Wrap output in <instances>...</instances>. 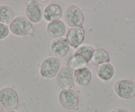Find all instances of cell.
Masks as SVG:
<instances>
[{
    "mask_svg": "<svg viewBox=\"0 0 135 112\" xmlns=\"http://www.w3.org/2000/svg\"><path fill=\"white\" fill-rule=\"evenodd\" d=\"M64 23L70 28H84L85 15L80 7L76 4H70L64 13Z\"/></svg>",
    "mask_w": 135,
    "mask_h": 112,
    "instance_id": "cell-1",
    "label": "cell"
},
{
    "mask_svg": "<svg viewBox=\"0 0 135 112\" xmlns=\"http://www.w3.org/2000/svg\"><path fill=\"white\" fill-rule=\"evenodd\" d=\"M9 29L13 35L17 37L32 35L35 32L33 25L25 16L15 17L9 25Z\"/></svg>",
    "mask_w": 135,
    "mask_h": 112,
    "instance_id": "cell-2",
    "label": "cell"
},
{
    "mask_svg": "<svg viewBox=\"0 0 135 112\" xmlns=\"http://www.w3.org/2000/svg\"><path fill=\"white\" fill-rule=\"evenodd\" d=\"M58 101L64 109L73 111L79 110L80 98L74 90H61L58 95Z\"/></svg>",
    "mask_w": 135,
    "mask_h": 112,
    "instance_id": "cell-3",
    "label": "cell"
},
{
    "mask_svg": "<svg viewBox=\"0 0 135 112\" xmlns=\"http://www.w3.org/2000/svg\"><path fill=\"white\" fill-rule=\"evenodd\" d=\"M113 90L122 100H131L135 97V82L127 78L119 79L115 82Z\"/></svg>",
    "mask_w": 135,
    "mask_h": 112,
    "instance_id": "cell-4",
    "label": "cell"
},
{
    "mask_svg": "<svg viewBox=\"0 0 135 112\" xmlns=\"http://www.w3.org/2000/svg\"><path fill=\"white\" fill-rule=\"evenodd\" d=\"M61 68L60 59L51 56L45 58L40 65L39 73L41 77L46 79H52L56 77Z\"/></svg>",
    "mask_w": 135,
    "mask_h": 112,
    "instance_id": "cell-5",
    "label": "cell"
},
{
    "mask_svg": "<svg viewBox=\"0 0 135 112\" xmlns=\"http://www.w3.org/2000/svg\"><path fill=\"white\" fill-rule=\"evenodd\" d=\"M0 104L6 109L17 108L19 104V96L16 90L11 87L0 88Z\"/></svg>",
    "mask_w": 135,
    "mask_h": 112,
    "instance_id": "cell-6",
    "label": "cell"
},
{
    "mask_svg": "<svg viewBox=\"0 0 135 112\" xmlns=\"http://www.w3.org/2000/svg\"><path fill=\"white\" fill-rule=\"evenodd\" d=\"M44 7L38 1L30 0L26 3L25 17L32 24H38L43 20Z\"/></svg>",
    "mask_w": 135,
    "mask_h": 112,
    "instance_id": "cell-7",
    "label": "cell"
},
{
    "mask_svg": "<svg viewBox=\"0 0 135 112\" xmlns=\"http://www.w3.org/2000/svg\"><path fill=\"white\" fill-rule=\"evenodd\" d=\"M56 84L61 90L71 89L74 84V71L68 67H61L56 77Z\"/></svg>",
    "mask_w": 135,
    "mask_h": 112,
    "instance_id": "cell-8",
    "label": "cell"
},
{
    "mask_svg": "<svg viewBox=\"0 0 135 112\" xmlns=\"http://www.w3.org/2000/svg\"><path fill=\"white\" fill-rule=\"evenodd\" d=\"M85 36V33L84 28H70L65 38L69 44L70 47L76 50L82 45Z\"/></svg>",
    "mask_w": 135,
    "mask_h": 112,
    "instance_id": "cell-9",
    "label": "cell"
},
{
    "mask_svg": "<svg viewBox=\"0 0 135 112\" xmlns=\"http://www.w3.org/2000/svg\"><path fill=\"white\" fill-rule=\"evenodd\" d=\"M70 45L66 38L53 40L50 44V50L54 57L58 59L66 57L70 51Z\"/></svg>",
    "mask_w": 135,
    "mask_h": 112,
    "instance_id": "cell-10",
    "label": "cell"
},
{
    "mask_svg": "<svg viewBox=\"0 0 135 112\" xmlns=\"http://www.w3.org/2000/svg\"><path fill=\"white\" fill-rule=\"evenodd\" d=\"M46 31L48 36L53 40L63 38L66 32V24L62 20L50 22L46 25Z\"/></svg>",
    "mask_w": 135,
    "mask_h": 112,
    "instance_id": "cell-11",
    "label": "cell"
},
{
    "mask_svg": "<svg viewBox=\"0 0 135 112\" xmlns=\"http://www.w3.org/2000/svg\"><path fill=\"white\" fill-rule=\"evenodd\" d=\"M63 16L64 13L62 7L57 3H49L44 7L43 19L48 23L54 20H61Z\"/></svg>",
    "mask_w": 135,
    "mask_h": 112,
    "instance_id": "cell-12",
    "label": "cell"
},
{
    "mask_svg": "<svg viewBox=\"0 0 135 112\" xmlns=\"http://www.w3.org/2000/svg\"><path fill=\"white\" fill-rule=\"evenodd\" d=\"M74 82L79 87H87L91 82V71L88 67L78 69L74 71Z\"/></svg>",
    "mask_w": 135,
    "mask_h": 112,
    "instance_id": "cell-13",
    "label": "cell"
},
{
    "mask_svg": "<svg viewBox=\"0 0 135 112\" xmlns=\"http://www.w3.org/2000/svg\"><path fill=\"white\" fill-rule=\"evenodd\" d=\"M115 74V69L114 65L110 63L102 64L96 67L97 77L102 81L107 82L113 79Z\"/></svg>",
    "mask_w": 135,
    "mask_h": 112,
    "instance_id": "cell-14",
    "label": "cell"
},
{
    "mask_svg": "<svg viewBox=\"0 0 135 112\" xmlns=\"http://www.w3.org/2000/svg\"><path fill=\"white\" fill-rule=\"evenodd\" d=\"M110 61L111 56L108 51L104 48H97L95 49L91 62L93 65L97 67L102 64L110 63Z\"/></svg>",
    "mask_w": 135,
    "mask_h": 112,
    "instance_id": "cell-15",
    "label": "cell"
},
{
    "mask_svg": "<svg viewBox=\"0 0 135 112\" xmlns=\"http://www.w3.org/2000/svg\"><path fill=\"white\" fill-rule=\"evenodd\" d=\"M15 19V12L10 6L0 5V23L9 25Z\"/></svg>",
    "mask_w": 135,
    "mask_h": 112,
    "instance_id": "cell-16",
    "label": "cell"
},
{
    "mask_svg": "<svg viewBox=\"0 0 135 112\" xmlns=\"http://www.w3.org/2000/svg\"><path fill=\"white\" fill-rule=\"evenodd\" d=\"M88 64L89 63L83 57L78 55H73L68 60L67 67L73 71H75L78 69L86 67Z\"/></svg>",
    "mask_w": 135,
    "mask_h": 112,
    "instance_id": "cell-17",
    "label": "cell"
},
{
    "mask_svg": "<svg viewBox=\"0 0 135 112\" xmlns=\"http://www.w3.org/2000/svg\"><path fill=\"white\" fill-rule=\"evenodd\" d=\"M95 51V48L91 45H81L75 50L74 55H80L84 57L88 63H90Z\"/></svg>",
    "mask_w": 135,
    "mask_h": 112,
    "instance_id": "cell-18",
    "label": "cell"
},
{
    "mask_svg": "<svg viewBox=\"0 0 135 112\" xmlns=\"http://www.w3.org/2000/svg\"><path fill=\"white\" fill-rule=\"evenodd\" d=\"M9 26L0 23V41L4 40L9 35Z\"/></svg>",
    "mask_w": 135,
    "mask_h": 112,
    "instance_id": "cell-19",
    "label": "cell"
},
{
    "mask_svg": "<svg viewBox=\"0 0 135 112\" xmlns=\"http://www.w3.org/2000/svg\"><path fill=\"white\" fill-rule=\"evenodd\" d=\"M110 112H131L129 110L124 108H117L112 109Z\"/></svg>",
    "mask_w": 135,
    "mask_h": 112,
    "instance_id": "cell-20",
    "label": "cell"
},
{
    "mask_svg": "<svg viewBox=\"0 0 135 112\" xmlns=\"http://www.w3.org/2000/svg\"><path fill=\"white\" fill-rule=\"evenodd\" d=\"M3 112H17V111L15 110H14V109H6V110L3 111Z\"/></svg>",
    "mask_w": 135,
    "mask_h": 112,
    "instance_id": "cell-21",
    "label": "cell"
},
{
    "mask_svg": "<svg viewBox=\"0 0 135 112\" xmlns=\"http://www.w3.org/2000/svg\"><path fill=\"white\" fill-rule=\"evenodd\" d=\"M38 2H40V3H41V4H45V3H49V2H50V1H49V0H47V1H42V0H41V1H38Z\"/></svg>",
    "mask_w": 135,
    "mask_h": 112,
    "instance_id": "cell-22",
    "label": "cell"
},
{
    "mask_svg": "<svg viewBox=\"0 0 135 112\" xmlns=\"http://www.w3.org/2000/svg\"><path fill=\"white\" fill-rule=\"evenodd\" d=\"M3 108L2 105V104H0V112H3Z\"/></svg>",
    "mask_w": 135,
    "mask_h": 112,
    "instance_id": "cell-23",
    "label": "cell"
}]
</instances>
